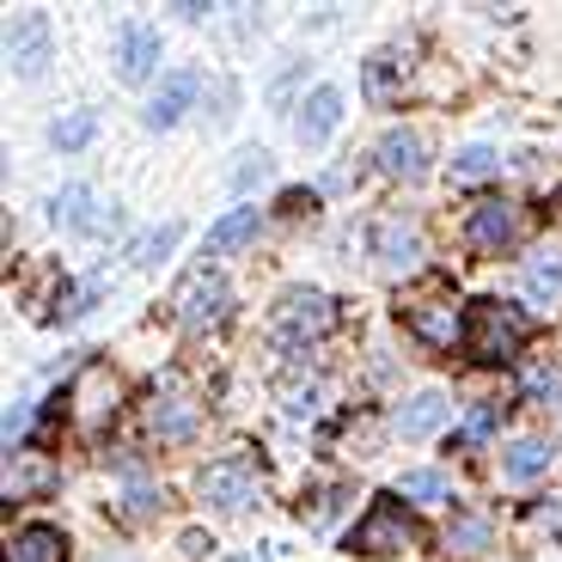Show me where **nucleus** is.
Listing matches in <instances>:
<instances>
[{"instance_id":"19","label":"nucleus","mask_w":562,"mask_h":562,"mask_svg":"<svg viewBox=\"0 0 562 562\" xmlns=\"http://www.w3.org/2000/svg\"><path fill=\"white\" fill-rule=\"evenodd\" d=\"M276 404L288 409L294 422H312L324 409V380H318V373H281V380H276Z\"/></svg>"},{"instance_id":"29","label":"nucleus","mask_w":562,"mask_h":562,"mask_svg":"<svg viewBox=\"0 0 562 562\" xmlns=\"http://www.w3.org/2000/svg\"><path fill=\"white\" fill-rule=\"evenodd\" d=\"M447 550L452 557H477V550H490V520H477V514L452 520L447 526Z\"/></svg>"},{"instance_id":"11","label":"nucleus","mask_w":562,"mask_h":562,"mask_svg":"<svg viewBox=\"0 0 562 562\" xmlns=\"http://www.w3.org/2000/svg\"><path fill=\"white\" fill-rule=\"evenodd\" d=\"M373 159H380L385 178L397 183H422L428 178V140L416 135V128H385L380 147H373Z\"/></svg>"},{"instance_id":"3","label":"nucleus","mask_w":562,"mask_h":562,"mask_svg":"<svg viewBox=\"0 0 562 562\" xmlns=\"http://www.w3.org/2000/svg\"><path fill=\"white\" fill-rule=\"evenodd\" d=\"M196 495L214 514H251V507L263 502V477H257L251 459H214L196 477Z\"/></svg>"},{"instance_id":"12","label":"nucleus","mask_w":562,"mask_h":562,"mask_svg":"<svg viewBox=\"0 0 562 562\" xmlns=\"http://www.w3.org/2000/svg\"><path fill=\"white\" fill-rule=\"evenodd\" d=\"M116 74H123L128 86L154 80V74H159V25L128 19V25L116 31Z\"/></svg>"},{"instance_id":"35","label":"nucleus","mask_w":562,"mask_h":562,"mask_svg":"<svg viewBox=\"0 0 562 562\" xmlns=\"http://www.w3.org/2000/svg\"><path fill=\"white\" fill-rule=\"evenodd\" d=\"M226 562H263V557H257V550H245V557H226Z\"/></svg>"},{"instance_id":"6","label":"nucleus","mask_w":562,"mask_h":562,"mask_svg":"<svg viewBox=\"0 0 562 562\" xmlns=\"http://www.w3.org/2000/svg\"><path fill=\"white\" fill-rule=\"evenodd\" d=\"M116 397H123V385H116L111 367L86 361L80 380H74V416H80V428H104V422L116 416Z\"/></svg>"},{"instance_id":"5","label":"nucleus","mask_w":562,"mask_h":562,"mask_svg":"<svg viewBox=\"0 0 562 562\" xmlns=\"http://www.w3.org/2000/svg\"><path fill=\"white\" fill-rule=\"evenodd\" d=\"M409 544H416V520H409L392 495H380V502L367 507V520L349 532L355 557H397V550H409Z\"/></svg>"},{"instance_id":"7","label":"nucleus","mask_w":562,"mask_h":562,"mask_svg":"<svg viewBox=\"0 0 562 562\" xmlns=\"http://www.w3.org/2000/svg\"><path fill=\"white\" fill-rule=\"evenodd\" d=\"M464 239H471V251H483V257H502L507 245L520 239V209L514 202H477L471 209V221H464Z\"/></svg>"},{"instance_id":"23","label":"nucleus","mask_w":562,"mask_h":562,"mask_svg":"<svg viewBox=\"0 0 562 562\" xmlns=\"http://www.w3.org/2000/svg\"><path fill=\"white\" fill-rule=\"evenodd\" d=\"M263 226V209H233V214H221V221L209 226V257H221V251H233V245H245Z\"/></svg>"},{"instance_id":"25","label":"nucleus","mask_w":562,"mask_h":562,"mask_svg":"<svg viewBox=\"0 0 562 562\" xmlns=\"http://www.w3.org/2000/svg\"><path fill=\"white\" fill-rule=\"evenodd\" d=\"M397 495H404V502H422V507H440V502H452V477L447 471H404Z\"/></svg>"},{"instance_id":"30","label":"nucleus","mask_w":562,"mask_h":562,"mask_svg":"<svg viewBox=\"0 0 562 562\" xmlns=\"http://www.w3.org/2000/svg\"><path fill=\"white\" fill-rule=\"evenodd\" d=\"M178 239H183V226H178V221L154 226V233H147V239H140L135 251H128V263H135V269H154V263H159V257H166V251H171V245H178Z\"/></svg>"},{"instance_id":"15","label":"nucleus","mask_w":562,"mask_h":562,"mask_svg":"<svg viewBox=\"0 0 562 562\" xmlns=\"http://www.w3.org/2000/svg\"><path fill=\"white\" fill-rule=\"evenodd\" d=\"M61 483V471L49 459H43V452H7V483H0V490H7V502H31V495H49Z\"/></svg>"},{"instance_id":"22","label":"nucleus","mask_w":562,"mask_h":562,"mask_svg":"<svg viewBox=\"0 0 562 562\" xmlns=\"http://www.w3.org/2000/svg\"><path fill=\"white\" fill-rule=\"evenodd\" d=\"M7 562H68V538L56 526H25V532L7 544Z\"/></svg>"},{"instance_id":"8","label":"nucleus","mask_w":562,"mask_h":562,"mask_svg":"<svg viewBox=\"0 0 562 562\" xmlns=\"http://www.w3.org/2000/svg\"><path fill=\"white\" fill-rule=\"evenodd\" d=\"M373 257H380V276H409V269L422 263V226L404 221V214H392V221L373 226Z\"/></svg>"},{"instance_id":"26","label":"nucleus","mask_w":562,"mask_h":562,"mask_svg":"<svg viewBox=\"0 0 562 562\" xmlns=\"http://www.w3.org/2000/svg\"><path fill=\"white\" fill-rule=\"evenodd\" d=\"M495 171H502V154L483 147V140H471V147L452 154V183H477V178H495Z\"/></svg>"},{"instance_id":"34","label":"nucleus","mask_w":562,"mask_h":562,"mask_svg":"<svg viewBox=\"0 0 562 562\" xmlns=\"http://www.w3.org/2000/svg\"><path fill=\"white\" fill-rule=\"evenodd\" d=\"M31 422V409H25V397L19 404H7V452H13V440H19V428Z\"/></svg>"},{"instance_id":"2","label":"nucleus","mask_w":562,"mask_h":562,"mask_svg":"<svg viewBox=\"0 0 562 562\" xmlns=\"http://www.w3.org/2000/svg\"><path fill=\"white\" fill-rule=\"evenodd\" d=\"M226 306H233V281H226L214 263H196L190 276L178 281V294H171V312H178L183 330H209V324H221Z\"/></svg>"},{"instance_id":"13","label":"nucleus","mask_w":562,"mask_h":562,"mask_svg":"<svg viewBox=\"0 0 562 562\" xmlns=\"http://www.w3.org/2000/svg\"><path fill=\"white\" fill-rule=\"evenodd\" d=\"M409 330H416L428 349H459L464 342V306L459 300H422V306H409Z\"/></svg>"},{"instance_id":"1","label":"nucleus","mask_w":562,"mask_h":562,"mask_svg":"<svg viewBox=\"0 0 562 562\" xmlns=\"http://www.w3.org/2000/svg\"><path fill=\"white\" fill-rule=\"evenodd\" d=\"M526 337H532L526 312L520 306H502V300H477L471 318H464V349H471V361H483V367L514 361V355L526 349Z\"/></svg>"},{"instance_id":"16","label":"nucleus","mask_w":562,"mask_h":562,"mask_svg":"<svg viewBox=\"0 0 562 562\" xmlns=\"http://www.w3.org/2000/svg\"><path fill=\"white\" fill-rule=\"evenodd\" d=\"M196 422H202V409L183 392H154V404H147V428H154L159 440H190Z\"/></svg>"},{"instance_id":"27","label":"nucleus","mask_w":562,"mask_h":562,"mask_svg":"<svg viewBox=\"0 0 562 562\" xmlns=\"http://www.w3.org/2000/svg\"><path fill=\"white\" fill-rule=\"evenodd\" d=\"M92 135H99V116H92V111H68L56 128H49V147H61V154H80Z\"/></svg>"},{"instance_id":"21","label":"nucleus","mask_w":562,"mask_h":562,"mask_svg":"<svg viewBox=\"0 0 562 562\" xmlns=\"http://www.w3.org/2000/svg\"><path fill=\"white\" fill-rule=\"evenodd\" d=\"M550 440H538V435H526V440H514V447L502 452V483H532V477H544L550 471Z\"/></svg>"},{"instance_id":"17","label":"nucleus","mask_w":562,"mask_h":562,"mask_svg":"<svg viewBox=\"0 0 562 562\" xmlns=\"http://www.w3.org/2000/svg\"><path fill=\"white\" fill-rule=\"evenodd\" d=\"M49 221L68 226V233H99L104 226V209H99V190L92 183H68L56 202H49Z\"/></svg>"},{"instance_id":"10","label":"nucleus","mask_w":562,"mask_h":562,"mask_svg":"<svg viewBox=\"0 0 562 562\" xmlns=\"http://www.w3.org/2000/svg\"><path fill=\"white\" fill-rule=\"evenodd\" d=\"M520 300L538 306V312L562 306V245H538V251L520 263Z\"/></svg>"},{"instance_id":"28","label":"nucleus","mask_w":562,"mask_h":562,"mask_svg":"<svg viewBox=\"0 0 562 562\" xmlns=\"http://www.w3.org/2000/svg\"><path fill=\"white\" fill-rule=\"evenodd\" d=\"M520 392L532 397V404H550V397L562 392V367L557 361H526L520 367Z\"/></svg>"},{"instance_id":"4","label":"nucleus","mask_w":562,"mask_h":562,"mask_svg":"<svg viewBox=\"0 0 562 562\" xmlns=\"http://www.w3.org/2000/svg\"><path fill=\"white\" fill-rule=\"evenodd\" d=\"M337 300L330 294H318V288H288L281 294V306H276V330H281V342L294 349V342H318V337H330L337 330Z\"/></svg>"},{"instance_id":"32","label":"nucleus","mask_w":562,"mask_h":562,"mask_svg":"<svg viewBox=\"0 0 562 562\" xmlns=\"http://www.w3.org/2000/svg\"><path fill=\"white\" fill-rule=\"evenodd\" d=\"M269 178V154L263 147H251V154H239V166H233V190H251V183Z\"/></svg>"},{"instance_id":"33","label":"nucleus","mask_w":562,"mask_h":562,"mask_svg":"<svg viewBox=\"0 0 562 562\" xmlns=\"http://www.w3.org/2000/svg\"><path fill=\"white\" fill-rule=\"evenodd\" d=\"M154 502H159V495L147 490V483H135V490H128V502H123V514H128V520H140V514H154Z\"/></svg>"},{"instance_id":"20","label":"nucleus","mask_w":562,"mask_h":562,"mask_svg":"<svg viewBox=\"0 0 562 562\" xmlns=\"http://www.w3.org/2000/svg\"><path fill=\"white\" fill-rule=\"evenodd\" d=\"M440 422H447V392H416L404 409H397L392 428H397L404 440H428V435L440 428Z\"/></svg>"},{"instance_id":"9","label":"nucleus","mask_w":562,"mask_h":562,"mask_svg":"<svg viewBox=\"0 0 562 562\" xmlns=\"http://www.w3.org/2000/svg\"><path fill=\"white\" fill-rule=\"evenodd\" d=\"M7 61H13L25 80H37L49 68V19L43 13H13L7 19Z\"/></svg>"},{"instance_id":"14","label":"nucleus","mask_w":562,"mask_h":562,"mask_svg":"<svg viewBox=\"0 0 562 562\" xmlns=\"http://www.w3.org/2000/svg\"><path fill=\"white\" fill-rule=\"evenodd\" d=\"M337 123H342V92L337 86H312L306 104H300V116H294L300 147H324V140L337 135Z\"/></svg>"},{"instance_id":"24","label":"nucleus","mask_w":562,"mask_h":562,"mask_svg":"<svg viewBox=\"0 0 562 562\" xmlns=\"http://www.w3.org/2000/svg\"><path fill=\"white\" fill-rule=\"evenodd\" d=\"M397 80H404V56H397V49H380V56H373V61L361 68V86H367V99H373V104L392 99Z\"/></svg>"},{"instance_id":"31","label":"nucleus","mask_w":562,"mask_h":562,"mask_svg":"<svg viewBox=\"0 0 562 562\" xmlns=\"http://www.w3.org/2000/svg\"><path fill=\"white\" fill-rule=\"evenodd\" d=\"M495 422H502V409H495V404H477L471 416H464V428H459V447H477V440H490Z\"/></svg>"},{"instance_id":"18","label":"nucleus","mask_w":562,"mask_h":562,"mask_svg":"<svg viewBox=\"0 0 562 562\" xmlns=\"http://www.w3.org/2000/svg\"><path fill=\"white\" fill-rule=\"evenodd\" d=\"M196 86H202V74H190V68L166 74L159 92H154V104H147V128H171V123H178V116L190 111V99H196Z\"/></svg>"}]
</instances>
